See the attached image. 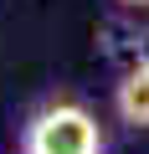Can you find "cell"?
<instances>
[{
  "label": "cell",
  "instance_id": "cell-1",
  "mask_svg": "<svg viewBox=\"0 0 149 154\" xmlns=\"http://www.w3.org/2000/svg\"><path fill=\"white\" fill-rule=\"evenodd\" d=\"M16 154H113V134L77 88H46L16 123Z\"/></svg>",
  "mask_w": 149,
  "mask_h": 154
},
{
  "label": "cell",
  "instance_id": "cell-2",
  "mask_svg": "<svg viewBox=\"0 0 149 154\" xmlns=\"http://www.w3.org/2000/svg\"><path fill=\"white\" fill-rule=\"evenodd\" d=\"M108 113L118 128L129 134H149V72L144 67H123L108 88Z\"/></svg>",
  "mask_w": 149,
  "mask_h": 154
},
{
  "label": "cell",
  "instance_id": "cell-3",
  "mask_svg": "<svg viewBox=\"0 0 149 154\" xmlns=\"http://www.w3.org/2000/svg\"><path fill=\"white\" fill-rule=\"evenodd\" d=\"M123 57H129V67H144V72H149V26H134V31H129Z\"/></svg>",
  "mask_w": 149,
  "mask_h": 154
},
{
  "label": "cell",
  "instance_id": "cell-4",
  "mask_svg": "<svg viewBox=\"0 0 149 154\" xmlns=\"http://www.w3.org/2000/svg\"><path fill=\"white\" fill-rule=\"evenodd\" d=\"M108 11L123 21H139V16H149V0H108Z\"/></svg>",
  "mask_w": 149,
  "mask_h": 154
}]
</instances>
